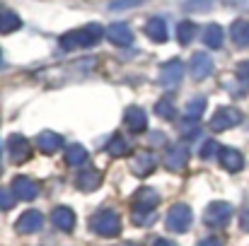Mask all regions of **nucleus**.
<instances>
[{"mask_svg": "<svg viewBox=\"0 0 249 246\" xmlns=\"http://www.w3.org/2000/svg\"><path fill=\"white\" fill-rule=\"evenodd\" d=\"M104 36V29L99 24H85L83 29H75V32H68L58 39L61 49L63 51H73V49H89L94 46L99 39Z\"/></svg>", "mask_w": 249, "mask_h": 246, "instance_id": "1", "label": "nucleus"}, {"mask_svg": "<svg viewBox=\"0 0 249 246\" xmlns=\"http://www.w3.org/2000/svg\"><path fill=\"white\" fill-rule=\"evenodd\" d=\"M89 230L99 237H116L121 232V220L114 210H99L89 217Z\"/></svg>", "mask_w": 249, "mask_h": 246, "instance_id": "2", "label": "nucleus"}, {"mask_svg": "<svg viewBox=\"0 0 249 246\" xmlns=\"http://www.w3.org/2000/svg\"><path fill=\"white\" fill-rule=\"evenodd\" d=\"M158 203H160L158 191H153V188H141V191L133 196V208H136L133 222H136V225L148 222V215L155 210V205H158Z\"/></svg>", "mask_w": 249, "mask_h": 246, "instance_id": "3", "label": "nucleus"}, {"mask_svg": "<svg viewBox=\"0 0 249 246\" xmlns=\"http://www.w3.org/2000/svg\"><path fill=\"white\" fill-rule=\"evenodd\" d=\"M240 123H242V111L235 109V106H223V109H218L215 116L211 118V128H213L215 133H223V131L235 128V126H240Z\"/></svg>", "mask_w": 249, "mask_h": 246, "instance_id": "4", "label": "nucleus"}, {"mask_svg": "<svg viewBox=\"0 0 249 246\" xmlns=\"http://www.w3.org/2000/svg\"><path fill=\"white\" fill-rule=\"evenodd\" d=\"M230 217H232V205L230 203H223V200L211 203L206 208V213H203V222L208 227H225L230 222Z\"/></svg>", "mask_w": 249, "mask_h": 246, "instance_id": "5", "label": "nucleus"}, {"mask_svg": "<svg viewBox=\"0 0 249 246\" xmlns=\"http://www.w3.org/2000/svg\"><path fill=\"white\" fill-rule=\"evenodd\" d=\"M165 222L169 232H186L189 225H191V210L186 205H172Z\"/></svg>", "mask_w": 249, "mask_h": 246, "instance_id": "6", "label": "nucleus"}, {"mask_svg": "<svg viewBox=\"0 0 249 246\" xmlns=\"http://www.w3.org/2000/svg\"><path fill=\"white\" fill-rule=\"evenodd\" d=\"M184 78V63L179 61V58H172V61H167L165 66L160 68V75H158V82L162 84V87H174V84H179Z\"/></svg>", "mask_w": 249, "mask_h": 246, "instance_id": "7", "label": "nucleus"}, {"mask_svg": "<svg viewBox=\"0 0 249 246\" xmlns=\"http://www.w3.org/2000/svg\"><path fill=\"white\" fill-rule=\"evenodd\" d=\"M104 36H107L114 46H119V49L133 44V32H131V27L124 24V22H114V24H109V27L104 29Z\"/></svg>", "mask_w": 249, "mask_h": 246, "instance_id": "8", "label": "nucleus"}, {"mask_svg": "<svg viewBox=\"0 0 249 246\" xmlns=\"http://www.w3.org/2000/svg\"><path fill=\"white\" fill-rule=\"evenodd\" d=\"M189 70H191L194 80H206L213 73V58L206 51H196L191 56V61H189Z\"/></svg>", "mask_w": 249, "mask_h": 246, "instance_id": "9", "label": "nucleus"}, {"mask_svg": "<svg viewBox=\"0 0 249 246\" xmlns=\"http://www.w3.org/2000/svg\"><path fill=\"white\" fill-rule=\"evenodd\" d=\"M7 152H10V160L12 162H27L29 160V152H32V148H29V140L24 138V135H19V133H12L10 138H7Z\"/></svg>", "mask_w": 249, "mask_h": 246, "instance_id": "10", "label": "nucleus"}, {"mask_svg": "<svg viewBox=\"0 0 249 246\" xmlns=\"http://www.w3.org/2000/svg\"><path fill=\"white\" fill-rule=\"evenodd\" d=\"M12 193H15V198L32 200V198L39 196V183L34 179H29V176H17L12 181Z\"/></svg>", "mask_w": 249, "mask_h": 246, "instance_id": "11", "label": "nucleus"}, {"mask_svg": "<svg viewBox=\"0 0 249 246\" xmlns=\"http://www.w3.org/2000/svg\"><path fill=\"white\" fill-rule=\"evenodd\" d=\"M131 169H133V174H138V176H145V174H150L153 169H155V155L153 152H148V150H141V152H136L133 157H131Z\"/></svg>", "mask_w": 249, "mask_h": 246, "instance_id": "12", "label": "nucleus"}, {"mask_svg": "<svg viewBox=\"0 0 249 246\" xmlns=\"http://www.w3.org/2000/svg\"><path fill=\"white\" fill-rule=\"evenodd\" d=\"M189 162V150L184 148V145H172L169 150H167L165 155V166L169 171H179V169H184Z\"/></svg>", "mask_w": 249, "mask_h": 246, "instance_id": "13", "label": "nucleus"}, {"mask_svg": "<svg viewBox=\"0 0 249 246\" xmlns=\"http://www.w3.org/2000/svg\"><path fill=\"white\" fill-rule=\"evenodd\" d=\"M124 121H126V126L133 133H141V131L148 128V116H145V111L141 106H128L126 114H124Z\"/></svg>", "mask_w": 249, "mask_h": 246, "instance_id": "14", "label": "nucleus"}, {"mask_svg": "<svg viewBox=\"0 0 249 246\" xmlns=\"http://www.w3.org/2000/svg\"><path fill=\"white\" fill-rule=\"evenodd\" d=\"M44 227V217L39 210H27L19 220H17V232H24V234H32L36 230Z\"/></svg>", "mask_w": 249, "mask_h": 246, "instance_id": "15", "label": "nucleus"}, {"mask_svg": "<svg viewBox=\"0 0 249 246\" xmlns=\"http://www.w3.org/2000/svg\"><path fill=\"white\" fill-rule=\"evenodd\" d=\"M36 145H39V150H41V152L53 155L56 150H61L63 138H61L58 133H53V131H41V133L36 135Z\"/></svg>", "mask_w": 249, "mask_h": 246, "instance_id": "16", "label": "nucleus"}, {"mask_svg": "<svg viewBox=\"0 0 249 246\" xmlns=\"http://www.w3.org/2000/svg\"><path fill=\"white\" fill-rule=\"evenodd\" d=\"M220 164L228 171H240L245 166V157L242 152H237L235 148H220Z\"/></svg>", "mask_w": 249, "mask_h": 246, "instance_id": "17", "label": "nucleus"}, {"mask_svg": "<svg viewBox=\"0 0 249 246\" xmlns=\"http://www.w3.org/2000/svg\"><path fill=\"white\" fill-rule=\"evenodd\" d=\"M230 36H232V44H235L237 49H249V22H245V19L232 22Z\"/></svg>", "mask_w": 249, "mask_h": 246, "instance_id": "18", "label": "nucleus"}, {"mask_svg": "<svg viewBox=\"0 0 249 246\" xmlns=\"http://www.w3.org/2000/svg\"><path fill=\"white\" fill-rule=\"evenodd\" d=\"M145 34L153 39V41H158V44H165L167 41V24L162 17H150L148 22H145Z\"/></svg>", "mask_w": 249, "mask_h": 246, "instance_id": "19", "label": "nucleus"}, {"mask_svg": "<svg viewBox=\"0 0 249 246\" xmlns=\"http://www.w3.org/2000/svg\"><path fill=\"white\" fill-rule=\"evenodd\" d=\"M51 222H53L58 230L71 232V230L75 227V215H73V210H71V208H56V210H53V215H51Z\"/></svg>", "mask_w": 249, "mask_h": 246, "instance_id": "20", "label": "nucleus"}, {"mask_svg": "<svg viewBox=\"0 0 249 246\" xmlns=\"http://www.w3.org/2000/svg\"><path fill=\"white\" fill-rule=\"evenodd\" d=\"M206 97H201V94H196L194 99H189L186 101V106H184V118L186 121H198L201 116H203V111H206Z\"/></svg>", "mask_w": 249, "mask_h": 246, "instance_id": "21", "label": "nucleus"}, {"mask_svg": "<svg viewBox=\"0 0 249 246\" xmlns=\"http://www.w3.org/2000/svg\"><path fill=\"white\" fill-rule=\"evenodd\" d=\"M223 27L220 24H208L206 29H203V44L208 46V49H220L223 46Z\"/></svg>", "mask_w": 249, "mask_h": 246, "instance_id": "22", "label": "nucleus"}, {"mask_svg": "<svg viewBox=\"0 0 249 246\" xmlns=\"http://www.w3.org/2000/svg\"><path fill=\"white\" fill-rule=\"evenodd\" d=\"M99 181H102V174L97 169H87V171H80V176H78V188L89 193L99 186Z\"/></svg>", "mask_w": 249, "mask_h": 246, "instance_id": "23", "label": "nucleus"}, {"mask_svg": "<svg viewBox=\"0 0 249 246\" xmlns=\"http://www.w3.org/2000/svg\"><path fill=\"white\" fill-rule=\"evenodd\" d=\"M194 36H196V24H194L191 19H181V22L177 24V41H179L181 46H189Z\"/></svg>", "mask_w": 249, "mask_h": 246, "instance_id": "24", "label": "nucleus"}, {"mask_svg": "<svg viewBox=\"0 0 249 246\" xmlns=\"http://www.w3.org/2000/svg\"><path fill=\"white\" fill-rule=\"evenodd\" d=\"M63 157H66V162L71 164V166H80V164L87 162V150H85L83 145H68L66 152H63Z\"/></svg>", "mask_w": 249, "mask_h": 246, "instance_id": "25", "label": "nucleus"}, {"mask_svg": "<svg viewBox=\"0 0 249 246\" xmlns=\"http://www.w3.org/2000/svg\"><path fill=\"white\" fill-rule=\"evenodd\" d=\"M19 27H22V19H19L15 12H10V10H2V12H0V32H2V34L17 32Z\"/></svg>", "mask_w": 249, "mask_h": 246, "instance_id": "26", "label": "nucleus"}, {"mask_svg": "<svg viewBox=\"0 0 249 246\" xmlns=\"http://www.w3.org/2000/svg\"><path fill=\"white\" fill-rule=\"evenodd\" d=\"M126 150H128V145H126V140H124L121 135H114V138L109 140V145H107V152H109V155H114V157L124 155Z\"/></svg>", "mask_w": 249, "mask_h": 246, "instance_id": "27", "label": "nucleus"}, {"mask_svg": "<svg viewBox=\"0 0 249 246\" xmlns=\"http://www.w3.org/2000/svg\"><path fill=\"white\" fill-rule=\"evenodd\" d=\"M155 111H158V114H160L162 118H167V121H172V118H174V114H177L169 99H160V101L155 104Z\"/></svg>", "mask_w": 249, "mask_h": 246, "instance_id": "28", "label": "nucleus"}, {"mask_svg": "<svg viewBox=\"0 0 249 246\" xmlns=\"http://www.w3.org/2000/svg\"><path fill=\"white\" fill-rule=\"evenodd\" d=\"M15 205V193L12 188H0V208L2 210H10Z\"/></svg>", "mask_w": 249, "mask_h": 246, "instance_id": "29", "label": "nucleus"}, {"mask_svg": "<svg viewBox=\"0 0 249 246\" xmlns=\"http://www.w3.org/2000/svg\"><path fill=\"white\" fill-rule=\"evenodd\" d=\"M215 152H220V145H218L215 140H208V143H203V148H201V157H203V160H211Z\"/></svg>", "mask_w": 249, "mask_h": 246, "instance_id": "30", "label": "nucleus"}, {"mask_svg": "<svg viewBox=\"0 0 249 246\" xmlns=\"http://www.w3.org/2000/svg\"><path fill=\"white\" fill-rule=\"evenodd\" d=\"M235 73H237V80L242 82L245 87H249V61H242V63L237 66Z\"/></svg>", "mask_w": 249, "mask_h": 246, "instance_id": "31", "label": "nucleus"}, {"mask_svg": "<svg viewBox=\"0 0 249 246\" xmlns=\"http://www.w3.org/2000/svg\"><path fill=\"white\" fill-rule=\"evenodd\" d=\"M143 0H111V10H126V7H136V5H141Z\"/></svg>", "mask_w": 249, "mask_h": 246, "instance_id": "32", "label": "nucleus"}, {"mask_svg": "<svg viewBox=\"0 0 249 246\" xmlns=\"http://www.w3.org/2000/svg\"><path fill=\"white\" fill-rule=\"evenodd\" d=\"M184 7L186 10H208L211 7V0H186Z\"/></svg>", "mask_w": 249, "mask_h": 246, "instance_id": "33", "label": "nucleus"}, {"mask_svg": "<svg viewBox=\"0 0 249 246\" xmlns=\"http://www.w3.org/2000/svg\"><path fill=\"white\" fill-rule=\"evenodd\" d=\"M240 225H242L245 232H249V208L247 210H242V215H240Z\"/></svg>", "mask_w": 249, "mask_h": 246, "instance_id": "34", "label": "nucleus"}, {"mask_svg": "<svg viewBox=\"0 0 249 246\" xmlns=\"http://www.w3.org/2000/svg\"><path fill=\"white\" fill-rule=\"evenodd\" d=\"M198 246H223V242H220V239H215V237H208V239L198 242Z\"/></svg>", "mask_w": 249, "mask_h": 246, "instance_id": "35", "label": "nucleus"}, {"mask_svg": "<svg viewBox=\"0 0 249 246\" xmlns=\"http://www.w3.org/2000/svg\"><path fill=\"white\" fill-rule=\"evenodd\" d=\"M153 246H177L174 242H169V239H155V244Z\"/></svg>", "mask_w": 249, "mask_h": 246, "instance_id": "36", "label": "nucleus"}, {"mask_svg": "<svg viewBox=\"0 0 249 246\" xmlns=\"http://www.w3.org/2000/svg\"><path fill=\"white\" fill-rule=\"evenodd\" d=\"M249 0H225V5H230V7H232V5H237V7H240V5H247Z\"/></svg>", "mask_w": 249, "mask_h": 246, "instance_id": "37", "label": "nucleus"}]
</instances>
